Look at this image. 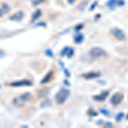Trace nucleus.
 <instances>
[{
	"instance_id": "nucleus-6",
	"label": "nucleus",
	"mask_w": 128,
	"mask_h": 128,
	"mask_svg": "<svg viewBox=\"0 0 128 128\" xmlns=\"http://www.w3.org/2000/svg\"><path fill=\"white\" fill-rule=\"evenodd\" d=\"M108 92H102L101 94L98 95V96H94L93 98L95 99V101H98V102H104L105 99L107 98V96H108Z\"/></svg>"
},
{
	"instance_id": "nucleus-10",
	"label": "nucleus",
	"mask_w": 128,
	"mask_h": 128,
	"mask_svg": "<svg viewBox=\"0 0 128 128\" xmlns=\"http://www.w3.org/2000/svg\"><path fill=\"white\" fill-rule=\"evenodd\" d=\"M124 117V113H119L118 114L115 116V119H116V120L117 121H120L121 119H122Z\"/></svg>"
},
{
	"instance_id": "nucleus-2",
	"label": "nucleus",
	"mask_w": 128,
	"mask_h": 128,
	"mask_svg": "<svg viewBox=\"0 0 128 128\" xmlns=\"http://www.w3.org/2000/svg\"><path fill=\"white\" fill-rule=\"evenodd\" d=\"M31 98H32L31 94L29 93V92H26V93L22 94V96H19V98L14 99L13 104L17 107H22V106H23V105L26 104L28 101H29L31 99Z\"/></svg>"
},
{
	"instance_id": "nucleus-4",
	"label": "nucleus",
	"mask_w": 128,
	"mask_h": 128,
	"mask_svg": "<svg viewBox=\"0 0 128 128\" xmlns=\"http://www.w3.org/2000/svg\"><path fill=\"white\" fill-rule=\"evenodd\" d=\"M111 34L119 41H125L126 40V36L125 32L118 28H112V29H111Z\"/></svg>"
},
{
	"instance_id": "nucleus-9",
	"label": "nucleus",
	"mask_w": 128,
	"mask_h": 128,
	"mask_svg": "<svg viewBox=\"0 0 128 128\" xmlns=\"http://www.w3.org/2000/svg\"><path fill=\"white\" fill-rule=\"evenodd\" d=\"M11 86H31L32 84V82L28 81V80H22V81H17L15 82V83L10 84Z\"/></svg>"
},
{
	"instance_id": "nucleus-16",
	"label": "nucleus",
	"mask_w": 128,
	"mask_h": 128,
	"mask_svg": "<svg viewBox=\"0 0 128 128\" xmlns=\"http://www.w3.org/2000/svg\"><path fill=\"white\" fill-rule=\"evenodd\" d=\"M127 118H128V116H127Z\"/></svg>"
},
{
	"instance_id": "nucleus-7",
	"label": "nucleus",
	"mask_w": 128,
	"mask_h": 128,
	"mask_svg": "<svg viewBox=\"0 0 128 128\" xmlns=\"http://www.w3.org/2000/svg\"><path fill=\"white\" fill-rule=\"evenodd\" d=\"M100 76V74L98 72H90L87 74H84L83 77H84L86 79L90 80V79H94V78H98Z\"/></svg>"
},
{
	"instance_id": "nucleus-12",
	"label": "nucleus",
	"mask_w": 128,
	"mask_h": 128,
	"mask_svg": "<svg viewBox=\"0 0 128 128\" xmlns=\"http://www.w3.org/2000/svg\"><path fill=\"white\" fill-rule=\"evenodd\" d=\"M101 112L104 113V114L106 115V116H109V115H110V113H109L108 110H105V109H101Z\"/></svg>"
},
{
	"instance_id": "nucleus-1",
	"label": "nucleus",
	"mask_w": 128,
	"mask_h": 128,
	"mask_svg": "<svg viewBox=\"0 0 128 128\" xmlns=\"http://www.w3.org/2000/svg\"><path fill=\"white\" fill-rule=\"evenodd\" d=\"M89 55L92 57V59L96 60V59H99V58H104L106 57L108 54H107L106 50H104V49L99 48V47H94L90 50L89 52Z\"/></svg>"
},
{
	"instance_id": "nucleus-8",
	"label": "nucleus",
	"mask_w": 128,
	"mask_h": 128,
	"mask_svg": "<svg viewBox=\"0 0 128 128\" xmlns=\"http://www.w3.org/2000/svg\"><path fill=\"white\" fill-rule=\"evenodd\" d=\"M124 4H125V2H124L123 0H110V1L108 2V6L110 8H113V6H114L116 4L121 6V5H124Z\"/></svg>"
},
{
	"instance_id": "nucleus-3",
	"label": "nucleus",
	"mask_w": 128,
	"mask_h": 128,
	"mask_svg": "<svg viewBox=\"0 0 128 128\" xmlns=\"http://www.w3.org/2000/svg\"><path fill=\"white\" fill-rule=\"evenodd\" d=\"M69 96V90H66V89L62 88L57 92L56 96V100L57 104H62L67 100L68 96Z\"/></svg>"
},
{
	"instance_id": "nucleus-11",
	"label": "nucleus",
	"mask_w": 128,
	"mask_h": 128,
	"mask_svg": "<svg viewBox=\"0 0 128 128\" xmlns=\"http://www.w3.org/2000/svg\"><path fill=\"white\" fill-rule=\"evenodd\" d=\"M51 76H52V72H50V75H49V76L47 75V77H46V78H44V80H43V81H42V83H45V82L49 81V80H50L49 79H50Z\"/></svg>"
},
{
	"instance_id": "nucleus-13",
	"label": "nucleus",
	"mask_w": 128,
	"mask_h": 128,
	"mask_svg": "<svg viewBox=\"0 0 128 128\" xmlns=\"http://www.w3.org/2000/svg\"><path fill=\"white\" fill-rule=\"evenodd\" d=\"M82 40H83V36H79L77 38H75V42H77V43L81 42Z\"/></svg>"
},
{
	"instance_id": "nucleus-5",
	"label": "nucleus",
	"mask_w": 128,
	"mask_h": 128,
	"mask_svg": "<svg viewBox=\"0 0 128 128\" xmlns=\"http://www.w3.org/2000/svg\"><path fill=\"white\" fill-rule=\"evenodd\" d=\"M124 99V95L120 92H117V93L114 94L112 96V98H110V104L113 106H117L120 104Z\"/></svg>"
},
{
	"instance_id": "nucleus-15",
	"label": "nucleus",
	"mask_w": 128,
	"mask_h": 128,
	"mask_svg": "<svg viewBox=\"0 0 128 128\" xmlns=\"http://www.w3.org/2000/svg\"><path fill=\"white\" fill-rule=\"evenodd\" d=\"M4 56V54H3V53H2V51L0 50V56Z\"/></svg>"
},
{
	"instance_id": "nucleus-14",
	"label": "nucleus",
	"mask_w": 128,
	"mask_h": 128,
	"mask_svg": "<svg viewBox=\"0 0 128 128\" xmlns=\"http://www.w3.org/2000/svg\"><path fill=\"white\" fill-rule=\"evenodd\" d=\"M112 123H106V124H105V126H104V127H107V126H112Z\"/></svg>"
}]
</instances>
